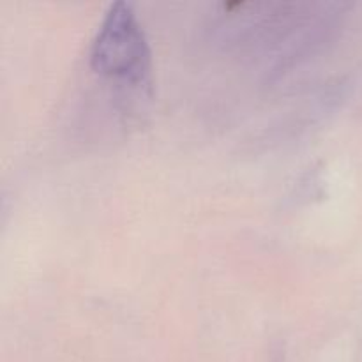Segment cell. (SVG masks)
<instances>
[{"instance_id": "obj_1", "label": "cell", "mask_w": 362, "mask_h": 362, "mask_svg": "<svg viewBox=\"0 0 362 362\" xmlns=\"http://www.w3.org/2000/svg\"><path fill=\"white\" fill-rule=\"evenodd\" d=\"M90 69L103 80L136 92L152 85V49L133 7L110 6L88 49Z\"/></svg>"}]
</instances>
